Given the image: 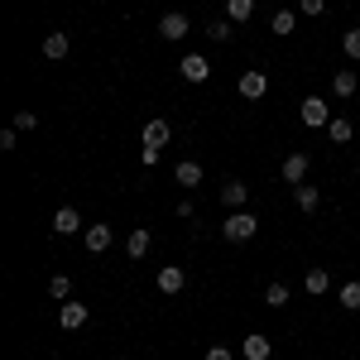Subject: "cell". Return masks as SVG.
I'll return each mask as SVG.
<instances>
[{
  "label": "cell",
  "mask_w": 360,
  "mask_h": 360,
  "mask_svg": "<svg viewBox=\"0 0 360 360\" xmlns=\"http://www.w3.org/2000/svg\"><path fill=\"white\" fill-rule=\"evenodd\" d=\"M255 231H259V217H255V212H245V207H240V212H231V217L221 221V236L231 240V245H240V240H250Z\"/></svg>",
  "instance_id": "cell-1"
},
{
  "label": "cell",
  "mask_w": 360,
  "mask_h": 360,
  "mask_svg": "<svg viewBox=\"0 0 360 360\" xmlns=\"http://www.w3.org/2000/svg\"><path fill=\"white\" fill-rule=\"evenodd\" d=\"M86 317H91V312H86V303H77V298H68V303L58 307V327H63V332H82Z\"/></svg>",
  "instance_id": "cell-2"
},
{
  "label": "cell",
  "mask_w": 360,
  "mask_h": 360,
  "mask_svg": "<svg viewBox=\"0 0 360 360\" xmlns=\"http://www.w3.org/2000/svg\"><path fill=\"white\" fill-rule=\"evenodd\" d=\"M298 115H303V125H307V130H322V125H332V106H327L322 96H307Z\"/></svg>",
  "instance_id": "cell-3"
},
{
  "label": "cell",
  "mask_w": 360,
  "mask_h": 360,
  "mask_svg": "<svg viewBox=\"0 0 360 360\" xmlns=\"http://www.w3.org/2000/svg\"><path fill=\"white\" fill-rule=\"evenodd\" d=\"M159 34H164L168 44H183V39L193 34V25H188V15H178V10H173V15H164V20H159Z\"/></svg>",
  "instance_id": "cell-4"
},
{
  "label": "cell",
  "mask_w": 360,
  "mask_h": 360,
  "mask_svg": "<svg viewBox=\"0 0 360 360\" xmlns=\"http://www.w3.org/2000/svg\"><path fill=\"white\" fill-rule=\"evenodd\" d=\"M82 240H86V250H91V255H101V250H111L115 236H111V226H106V221H91L82 231Z\"/></svg>",
  "instance_id": "cell-5"
},
{
  "label": "cell",
  "mask_w": 360,
  "mask_h": 360,
  "mask_svg": "<svg viewBox=\"0 0 360 360\" xmlns=\"http://www.w3.org/2000/svg\"><path fill=\"white\" fill-rule=\"evenodd\" d=\"M207 77H212V63H207V58H202V53H188V58H183V82L202 86V82H207Z\"/></svg>",
  "instance_id": "cell-6"
},
{
  "label": "cell",
  "mask_w": 360,
  "mask_h": 360,
  "mask_svg": "<svg viewBox=\"0 0 360 360\" xmlns=\"http://www.w3.org/2000/svg\"><path fill=\"white\" fill-rule=\"evenodd\" d=\"M264 91H269V77H264L259 68H250V72H240V96H245V101H259Z\"/></svg>",
  "instance_id": "cell-7"
},
{
  "label": "cell",
  "mask_w": 360,
  "mask_h": 360,
  "mask_svg": "<svg viewBox=\"0 0 360 360\" xmlns=\"http://www.w3.org/2000/svg\"><path fill=\"white\" fill-rule=\"evenodd\" d=\"M53 231L58 236H77V231H82V212H77V207H58L53 212Z\"/></svg>",
  "instance_id": "cell-8"
},
{
  "label": "cell",
  "mask_w": 360,
  "mask_h": 360,
  "mask_svg": "<svg viewBox=\"0 0 360 360\" xmlns=\"http://www.w3.org/2000/svg\"><path fill=\"white\" fill-rule=\"evenodd\" d=\"M356 86H360V77L351 72V68H336V72H332V96H336V101L356 96Z\"/></svg>",
  "instance_id": "cell-9"
},
{
  "label": "cell",
  "mask_w": 360,
  "mask_h": 360,
  "mask_svg": "<svg viewBox=\"0 0 360 360\" xmlns=\"http://www.w3.org/2000/svg\"><path fill=\"white\" fill-rule=\"evenodd\" d=\"M221 202L231 207V212H240V207L250 202V188L240 183V178H226V183H221Z\"/></svg>",
  "instance_id": "cell-10"
},
{
  "label": "cell",
  "mask_w": 360,
  "mask_h": 360,
  "mask_svg": "<svg viewBox=\"0 0 360 360\" xmlns=\"http://www.w3.org/2000/svg\"><path fill=\"white\" fill-rule=\"evenodd\" d=\"M240 356H245V360H269V356H274V346H269V336L255 332V336L240 341Z\"/></svg>",
  "instance_id": "cell-11"
},
{
  "label": "cell",
  "mask_w": 360,
  "mask_h": 360,
  "mask_svg": "<svg viewBox=\"0 0 360 360\" xmlns=\"http://www.w3.org/2000/svg\"><path fill=\"white\" fill-rule=\"evenodd\" d=\"M293 202H298V212H317L322 207V193L312 183H293Z\"/></svg>",
  "instance_id": "cell-12"
},
{
  "label": "cell",
  "mask_w": 360,
  "mask_h": 360,
  "mask_svg": "<svg viewBox=\"0 0 360 360\" xmlns=\"http://www.w3.org/2000/svg\"><path fill=\"white\" fill-rule=\"evenodd\" d=\"M303 178H307V154L298 149V154L283 159V183H303Z\"/></svg>",
  "instance_id": "cell-13"
},
{
  "label": "cell",
  "mask_w": 360,
  "mask_h": 360,
  "mask_svg": "<svg viewBox=\"0 0 360 360\" xmlns=\"http://www.w3.org/2000/svg\"><path fill=\"white\" fill-rule=\"evenodd\" d=\"M72 49V39H68V29H53L49 39H44V58H68Z\"/></svg>",
  "instance_id": "cell-14"
},
{
  "label": "cell",
  "mask_w": 360,
  "mask_h": 360,
  "mask_svg": "<svg viewBox=\"0 0 360 360\" xmlns=\"http://www.w3.org/2000/svg\"><path fill=\"white\" fill-rule=\"evenodd\" d=\"M183 283H188V274H183L178 264H168V269H159V293H183Z\"/></svg>",
  "instance_id": "cell-15"
},
{
  "label": "cell",
  "mask_w": 360,
  "mask_h": 360,
  "mask_svg": "<svg viewBox=\"0 0 360 360\" xmlns=\"http://www.w3.org/2000/svg\"><path fill=\"white\" fill-rule=\"evenodd\" d=\"M168 135H173V130H168V120H149V125H144V144H149V149H164Z\"/></svg>",
  "instance_id": "cell-16"
},
{
  "label": "cell",
  "mask_w": 360,
  "mask_h": 360,
  "mask_svg": "<svg viewBox=\"0 0 360 360\" xmlns=\"http://www.w3.org/2000/svg\"><path fill=\"white\" fill-rule=\"evenodd\" d=\"M173 178H178L183 188H197V183H202V164H197V159H183V164L173 168Z\"/></svg>",
  "instance_id": "cell-17"
},
{
  "label": "cell",
  "mask_w": 360,
  "mask_h": 360,
  "mask_svg": "<svg viewBox=\"0 0 360 360\" xmlns=\"http://www.w3.org/2000/svg\"><path fill=\"white\" fill-rule=\"evenodd\" d=\"M336 303L346 307V312H360V278H351V283L336 288Z\"/></svg>",
  "instance_id": "cell-18"
},
{
  "label": "cell",
  "mask_w": 360,
  "mask_h": 360,
  "mask_svg": "<svg viewBox=\"0 0 360 360\" xmlns=\"http://www.w3.org/2000/svg\"><path fill=\"white\" fill-rule=\"evenodd\" d=\"M149 245H154V236L139 226V231H130V240H125V255H130V259H139V255H144Z\"/></svg>",
  "instance_id": "cell-19"
},
{
  "label": "cell",
  "mask_w": 360,
  "mask_h": 360,
  "mask_svg": "<svg viewBox=\"0 0 360 360\" xmlns=\"http://www.w3.org/2000/svg\"><path fill=\"white\" fill-rule=\"evenodd\" d=\"M250 15H255V0H226V20L231 25H245Z\"/></svg>",
  "instance_id": "cell-20"
},
{
  "label": "cell",
  "mask_w": 360,
  "mask_h": 360,
  "mask_svg": "<svg viewBox=\"0 0 360 360\" xmlns=\"http://www.w3.org/2000/svg\"><path fill=\"white\" fill-rule=\"evenodd\" d=\"M269 29H274L278 39H288V34H293V29H298V15H293V10H278L274 20H269Z\"/></svg>",
  "instance_id": "cell-21"
},
{
  "label": "cell",
  "mask_w": 360,
  "mask_h": 360,
  "mask_svg": "<svg viewBox=\"0 0 360 360\" xmlns=\"http://www.w3.org/2000/svg\"><path fill=\"white\" fill-rule=\"evenodd\" d=\"M303 288L317 298V293H327L332 288V278H327V269H307V278H303Z\"/></svg>",
  "instance_id": "cell-22"
},
{
  "label": "cell",
  "mask_w": 360,
  "mask_h": 360,
  "mask_svg": "<svg viewBox=\"0 0 360 360\" xmlns=\"http://www.w3.org/2000/svg\"><path fill=\"white\" fill-rule=\"evenodd\" d=\"M327 135H332V144H351V135H356V125H351V120H341V115H336L332 125H327Z\"/></svg>",
  "instance_id": "cell-23"
},
{
  "label": "cell",
  "mask_w": 360,
  "mask_h": 360,
  "mask_svg": "<svg viewBox=\"0 0 360 360\" xmlns=\"http://www.w3.org/2000/svg\"><path fill=\"white\" fill-rule=\"evenodd\" d=\"M288 298H293V293H288V283H283V278H274V283L264 288V303H269V307H283Z\"/></svg>",
  "instance_id": "cell-24"
},
{
  "label": "cell",
  "mask_w": 360,
  "mask_h": 360,
  "mask_svg": "<svg viewBox=\"0 0 360 360\" xmlns=\"http://www.w3.org/2000/svg\"><path fill=\"white\" fill-rule=\"evenodd\" d=\"M49 293L68 303V298H72V278H68V274H53V278H49Z\"/></svg>",
  "instance_id": "cell-25"
},
{
  "label": "cell",
  "mask_w": 360,
  "mask_h": 360,
  "mask_svg": "<svg viewBox=\"0 0 360 360\" xmlns=\"http://www.w3.org/2000/svg\"><path fill=\"white\" fill-rule=\"evenodd\" d=\"M341 49H346L351 63H360V29H346V34H341Z\"/></svg>",
  "instance_id": "cell-26"
},
{
  "label": "cell",
  "mask_w": 360,
  "mask_h": 360,
  "mask_svg": "<svg viewBox=\"0 0 360 360\" xmlns=\"http://www.w3.org/2000/svg\"><path fill=\"white\" fill-rule=\"evenodd\" d=\"M207 34H212L217 44H226V39H231L236 29H231V20H212V25H207Z\"/></svg>",
  "instance_id": "cell-27"
},
{
  "label": "cell",
  "mask_w": 360,
  "mask_h": 360,
  "mask_svg": "<svg viewBox=\"0 0 360 360\" xmlns=\"http://www.w3.org/2000/svg\"><path fill=\"white\" fill-rule=\"evenodd\" d=\"M15 130L25 135V130H39V115L34 111H15Z\"/></svg>",
  "instance_id": "cell-28"
},
{
  "label": "cell",
  "mask_w": 360,
  "mask_h": 360,
  "mask_svg": "<svg viewBox=\"0 0 360 360\" xmlns=\"http://www.w3.org/2000/svg\"><path fill=\"white\" fill-rule=\"evenodd\" d=\"M298 10H303V15H312V20H317V15H322V10H327V0H298Z\"/></svg>",
  "instance_id": "cell-29"
},
{
  "label": "cell",
  "mask_w": 360,
  "mask_h": 360,
  "mask_svg": "<svg viewBox=\"0 0 360 360\" xmlns=\"http://www.w3.org/2000/svg\"><path fill=\"white\" fill-rule=\"evenodd\" d=\"M15 144H20V130H15V125H10V130H0V149H5V154H10Z\"/></svg>",
  "instance_id": "cell-30"
},
{
  "label": "cell",
  "mask_w": 360,
  "mask_h": 360,
  "mask_svg": "<svg viewBox=\"0 0 360 360\" xmlns=\"http://www.w3.org/2000/svg\"><path fill=\"white\" fill-rule=\"evenodd\" d=\"M207 360H236V356H231L226 346H212V351H207Z\"/></svg>",
  "instance_id": "cell-31"
}]
</instances>
